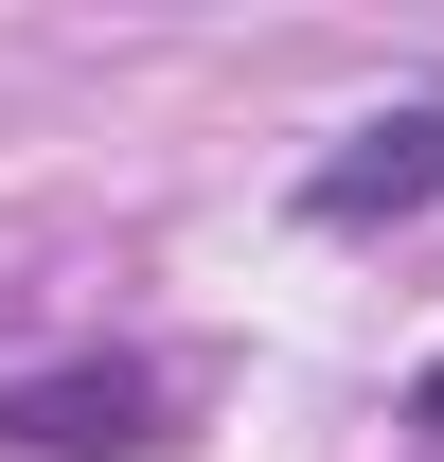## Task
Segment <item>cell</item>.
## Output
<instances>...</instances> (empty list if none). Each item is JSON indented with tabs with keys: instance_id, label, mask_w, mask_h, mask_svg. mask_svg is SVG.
Returning <instances> with one entry per match:
<instances>
[{
	"instance_id": "cell-3",
	"label": "cell",
	"mask_w": 444,
	"mask_h": 462,
	"mask_svg": "<svg viewBox=\"0 0 444 462\" xmlns=\"http://www.w3.org/2000/svg\"><path fill=\"white\" fill-rule=\"evenodd\" d=\"M409 427H444V356H427V392H409Z\"/></svg>"
},
{
	"instance_id": "cell-2",
	"label": "cell",
	"mask_w": 444,
	"mask_h": 462,
	"mask_svg": "<svg viewBox=\"0 0 444 462\" xmlns=\"http://www.w3.org/2000/svg\"><path fill=\"white\" fill-rule=\"evenodd\" d=\"M444 196V107H391V125H356L320 178H302V214L320 231H374V214H427Z\"/></svg>"
},
{
	"instance_id": "cell-1",
	"label": "cell",
	"mask_w": 444,
	"mask_h": 462,
	"mask_svg": "<svg viewBox=\"0 0 444 462\" xmlns=\"http://www.w3.org/2000/svg\"><path fill=\"white\" fill-rule=\"evenodd\" d=\"M0 445H36V462H143L161 445V374H36V392H0Z\"/></svg>"
}]
</instances>
